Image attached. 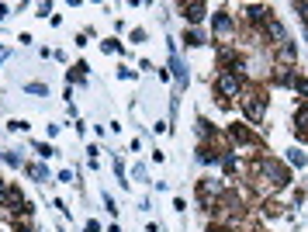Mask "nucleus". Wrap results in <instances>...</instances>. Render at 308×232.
I'll list each match as a JSON object with an SVG mask.
<instances>
[{
    "label": "nucleus",
    "instance_id": "nucleus-1",
    "mask_svg": "<svg viewBox=\"0 0 308 232\" xmlns=\"http://www.w3.org/2000/svg\"><path fill=\"white\" fill-rule=\"evenodd\" d=\"M222 90H225V94H236V90H239V80H236V76H225V80H222Z\"/></svg>",
    "mask_w": 308,
    "mask_h": 232
},
{
    "label": "nucleus",
    "instance_id": "nucleus-2",
    "mask_svg": "<svg viewBox=\"0 0 308 232\" xmlns=\"http://www.w3.org/2000/svg\"><path fill=\"white\" fill-rule=\"evenodd\" d=\"M187 18H190V21H201V18H205V7H187Z\"/></svg>",
    "mask_w": 308,
    "mask_h": 232
}]
</instances>
